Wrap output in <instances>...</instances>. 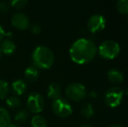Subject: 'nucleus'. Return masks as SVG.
I'll return each instance as SVG.
<instances>
[{
    "mask_svg": "<svg viewBox=\"0 0 128 127\" xmlns=\"http://www.w3.org/2000/svg\"><path fill=\"white\" fill-rule=\"evenodd\" d=\"M30 126L32 127H47V122L43 116L35 115L32 117L30 120Z\"/></svg>",
    "mask_w": 128,
    "mask_h": 127,
    "instance_id": "obj_17",
    "label": "nucleus"
},
{
    "mask_svg": "<svg viewBox=\"0 0 128 127\" xmlns=\"http://www.w3.org/2000/svg\"><path fill=\"white\" fill-rule=\"evenodd\" d=\"M124 92L118 86H112L106 92L104 95V103L111 108H116L121 104L123 100Z\"/></svg>",
    "mask_w": 128,
    "mask_h": 127,
    "instance_id": "obj_4",
    "label": "nucleus"
},
{
    "mask_svg": "<svg viewBox=\"0 0 128 127\" xmlns=\"http://www.w3.org/2000/svg\"><path fill=\"white\" fill-rule=\"evenodd\" d=\"M107 78L112 84H120L124 80V75L117 69H111L107 72Z\"/></svg>",
    "mask_w": 128,
    "mask_h": 127,
    "instance_id": "obj_13",
    "label": "nucleus"
},
{
    "mask_svg": "<svg viewBox=\"0 0 128 127\" xmlns=\"http://www.w3.org/2000/svg\"><path fill=\"white\" fill-rule=\"evenodd\" d=\"M10 114L6 108L0 107V127H7L10 124Z\"/></svg>",
    "mask_w": 128,
    "mask_h": 127,
    "instance_id": "obj_15",
    "label": "nucleus"
},
{
    "mask_svg": "<svg viewBox=\"0 0 128 127\" xmlns=\"http://www.w3.org/2000/svg\"><path fill=\"white\" fill-rule=\"evenodd\" d=\"M6 104L10 108H18V107L20 106L21 101L18 96L12 95L6 98Z\"/></svg>",
    "mask_w": 128,
    "mask_h": 127,
    "instance_id": "obj_18",
    "label": "nucleus"
},
{
    "mask_svg": "<svg viewBox=\"0 0 128 127\" xmlns=\"http://www.w3.org/2000/svg\"><path fill=\"white\" fill-rule=\"evenodd\" d=\"M98 48L94 42L88 38H78L71 45L69 50L70 58L78 64H88L95 58Z\"/></svg>",
    "mask_w": 128,
    "mask_h": 127,
    "instance_id": "obj_1",
    "label": "nucleus"
},
{
    "mask_svg": "<svg viewBox=\"0 0 128 127\" xmlns=\"http://www.w3.org/2000/svg\"><path fill=\"white\" fill-rule=\"evenodd\" d=\"M124 93H126V95H128V87H127L126 89V91H125V92H124Z\"/></svg>",
    "mask_w": 128,
    "mask_h": 127,
    "instance_id": "obj_30",
    "label": "nucleus"
},
{
    "mask_svg": "<svg viewBox=\"0 0 128 127\" xmlns=\"http://www.w3.org/2000/svg\"><path fill=\"white\" fill-rule=\"evenodd\" d=\"M27 117H28V111L26 110V109H22V110H19L15 114L14 119L17 122H24V121L26 120Z\"/></svg>",
    "mask_w": 128,
    "mask_h": 127,
    "instance_id": "obj_21",
    "label": "nucleus"
},
{
    "mask_svg": "<svg viewBox=\"0 0 128 127\" xmlns=\"http://www.w3.org/2000/svg\"><path fill=\"white\" fill-rule=\"evenodd\" d=\"M52 108L54 113L60 118H67L72 113V107L71 104L62 98L53 100L52 104Z\"/></svg>",
    "mask_w": 128,
    "mask_h": 127,
    "instance_id": "obj_6",
    "label": "nucleus"
},
{
    "mask_svg": "<svg viewBox=\"0 0 128 127\" xmlns=\"http://www.w3.org/2000/svg\"><path fill=\"white\" fill-rule=\"evenodd\" d=\"M9 93V85L8 82L4 79L0 78V99H4L7 97Z\"/></svg>",
    "mask_w": 128,
    "mask_h": 127,
    "instance_id": "obj_20",
    "label": "nucleus"
},
{
    "mask_svg": "<svg viewBox=\"0 0 128 127\" xmlns=\"http://www.w3.org/2000/svg\"><path fill=\"white\" fill-rule=\"evenodd\" d=\"M127 24H128V17H127Z\"/></svg>",
    "mask_w": 128,
    "mask_h": 127,
    "instance_id": "obj_32",
    "label": "nucleus"
},
{
    "mask_svg": "<svg viewBox=\"0 0 128 127\" xmlns=\"http://www.w3.org/2000/svg\"><path fill=\"white\" fill-rule=\"evenodd\" d=\"M89 96L92 98H97V97H98V93H97V92H95V91H92V92L89 93Z\"/></svg>",
    "mask_w": 128,
    "mask_h": 127,
    "instance_id": "obj_26",
    "label": "nucleus"
},
{
    "mask_svg": "<svg viewBox=\"0 0 128 127\" xmlns=\"http://www.w3.org/2000/svg\"><path fill=\"white\" fill-rule=\"evenodd\" d=\"M80 112L84 118H87L90 119L92 118L95 113V110L94 107L92 106V105L90 103H84L82 105L80 108Z\"/></svg>",
    "mask_w": 128,
    "mask_h": 127,
    "instance_id": "obj_16",
    "label": "nucleus"
},
{
    "mask_svg": "<svg viewBox=\"0 0 128 127\" xmlns=\"http://www.w3.org/2000/svg\"><path fill=\"white\" fill-rule=\"evenodd\" d=\"M66 95L73 101H81L87 95L86 88L80 83H72L66 88Z\"/></svg>",
    "mask_w": 128,
    "mask_h": 127,
    "instance_id": "obj_5",
    "label": "nucleus"
},
{
    "mask_svg": "<svg viewBox=\"0 0 128 127\" xmlns=\"http://www.w3.org/2000/svg\"><path fill=\"white\" fill-rule=\"evenodd\" d=\"M7 127H20V126H19L18 125H17V124H12V123H10V124Z\"/></svg>",
    "mask_w": 128,
    "mask_h": 127,
    "instance_id": "obj_27",
    "label": "nucleus"
},
{
    "mask_svg": "<svg viewBox=\"0 0 128 127\" xmlns=\"http://www.w3.org/2000/svg\"><path fill=\"white\" fill-rule=\"evenodd\" d=\"M98 52L104 59H114L120 55V45L114 40H104L98 46Z\"/></svg>",
    "mask_w": 128,
    "mask_h": 127,
    "instance_id": "obj_3",
    "label": "nucleus"
},
{
    "mask_svg": "<svg viewBox=\"0 0 128 127\" xmlns=\"http://www.w3.org/2000/svg\"><path fill=\"white\" fill-rule=\"evenodd\" d=\"M10 3L6 1H1L0 2V12L1 13H6L10 9Z\"/></svg>",
    "mask_w": 128,
    "mask_h": 127,
    "instance_id": "obj_23",
    "label": "nucleus"
},
{
    "mask_svg": "<svg viewBox=\"0 0 128 127\" xmlns=\"http://www.w3.org/2000/svg\"><path fill=\"white\" fill-rule=\"evenodd\" d=\"M0 48H1L2 52L5 53V54H7V55H10L15 51L16 44L12 39L8 37V38H5L2 40Z\"/></svg>",
    "mask_w": 128,
    "mask_h": 127,
    "instance_id": "obj_12",
    "label": "nucleus"
},
{
    "mask_svg": "<svg viewBox=\"0 0 128 127\" xmlns=\"http://www.w3.org/2000/svg\"><path fill=\"white\" fill-rule=\"evenodd\" d=\"M33 65L38 69H49L55 61L53 51L46 45H38L33 50L32 54Z\"/></svg>",
    "mask_w": 128,
    "mask_h": 127,
    "instance_id": "obj_2",
    "label": "nucleus"
},
{
    "mask_svg": "<svg viewBox=\"0 0 128 127\" xmlns=\"http://www.w3.org/2000/svg\"><path fill=\"white\" fill-rule=\"evenodd\" d=\"M12 24L18 29L26 30L30 26V19L26 13L18 11L12 16Z\"/></svg>",
    "mask_w": 128,
    "mask_h": 127,
    "instance_id": "obj_9",
    "label": "nucleus"
},
{
    "mask_svg": "<svg viewBox=\"0 0 128 127\" xmlns=\"http://www.w3.org/2000/svg\"><path fill=\"white\" fill-rule=\"evenodd\" d=\"M78 127H92V126H89V125H86V124H84V125H81V126H78Z\"/></svg>",
    "mask_w": 128,
    "mask_h": 127,
    "instance_id": "obj_28",
    "label": "nucleus"
},
{
    "mask_svg": "<svg viewBox=\"0 0 128 127\" xmlns=\"http://www.w3.org/2000/svg\"><path fill=\"white\" fill-rule=\"evenodd\" d=\"M44 104L46 101L44 97L41 93L37 92H30L26 100V105L29 111L34 113H38L42 112L44 107Z\"/></svg>",
    "mask_w": 128,
    "mask_h": 127,
    "instance_id": "obj_7",
    "label": "nucleus"
},
{
    "mask_svg": "<svg viewBox=\"0 0 128 127\" xmlns=\"http://www.w3.org/2000/svg\"><path fill=\"white\" fill-rule=\"evenodd\" d=\"M116 9L118 13L128 14V0H120L116 3Z\"/></svg>",
    "mask_w": 128,
    "mask_h": 127,
    "instance_id": "obj_19",
    "label": "nucleus"
},
{
    "mask_svg": "<svg viewBox=\"0 0 128 127\" xmlns=\"http://www.w3.org/2000/svg\"><path fill=\"white\" fill-rule=\"evenodd\" d=\"M5 34H6V32L4 31V30L3 26L0 24V41L3 40L4 37L5 36Z\"/></svg>",
    "mask_w": 128,
    "mask_h": 127,
    "instance_id": "obj_25",
    "label": "nucleus"
},
{
    "mask_svg": "<svg viewBox=\"0 0 128 127\" xmlns=\"http://www.w3.org/2000/svg\"><path fill=\"white\" fill-rule=\"evenodd\" d=\"M24 78L27 81L33 82L38 79L39 76V71L34 65H30L24 70Z\"/></svg>",
    "mask_w": 128,
    "mask_h": 127,
    "instance_id": "obj_14",
    "label": "nucleus"
},
{
    "mask_svg": "<svg viewBox=\"0 0 128 127\" xmlns=\"http://www.w3.org/2000/svg\"><path fill=\"white\" fill-rule=\"evenodd\" d=\"M30 31L32 32L33 34H35V35H37V34H39L41 32V26L40 24H36V23H34V24H32V25L30 26Z\"/></svg>",
    "mask_w": 128,
    "mask_h": 127,
    "instance_id": "obj_24",
    "label": "nucleus"
},
{
    "mask_svg": "<svg viewBox=\"0 0 128 127\" xmlns=\"http://www.w3.org/2000/svg\"><path fill=\"white\" fill-rule=\"evenodd\" d=\"M106 20L104 16L100 14H94L91 16L88 19L87 22V28L90 32L92 33H97L103 31L106 28Z\"/></svg>",
    "mask_w": 128,
    "mask_h": 127,
    "instance_id": "obj_8",
    "label": "nucleus"
},
{
    "mask_svg": "<svg viewBox=\"0 0 128 127\" xmlns=\"http://www.w3.org/2000/svg\"><path fill=\"white\" fill-rule=\"evenodd\" d=\"M2 55V51H1V48H0V57H1Z\"/></svg>",
    "mask_w": 128,
    "mask_h": 127,
    "instance_id": "obj_31",
    "label": "nucleus"
},
{
    "mask_svg": "<svg viewBox=\"0 0 128 127\" xmlns=\"http://www.w3.org/2000/svg\"><path fill=\"white\" fill-rule=\"evenodd\" d=\"M27 89V84L22 78H18L12 83V90L16 95H22Z\"/></svg>",
    "mask_w": 128,
    "mask_h": 127,
    "instance_id": "obj_11",
    "label": "nucleus"
},
{
    "mask_svg": "<svg viewBox=\"0 0 128 127\" xmlns=\"http://www.w3.org/2000/svg\"><path fill=\"white\" fill-rule=\"evenodd\" d=\"M110 127H123V126H118V125H115V126H110Z\"/></svg>",
    "mask_w": 128,
    "mask_h": 127,
    "instance_id": "obj_29",
    "label": "nucleus"
},
{
    "mask_svg": "<svg viewBox=\"0 0 128 127\" xmlns=\"http://www.w3.org/2000/svg\"><path fill=\"white\" fill-rule=\"evenodd\" d=\"M10 3V5L14 8H17V9H21V8H24V6L28 3V1L27 0H12Z\"/></svg>",
    "mask_w": 128,
    "mask_h": 127,
    "instance_id": "obj_22",
    "label": "nucleus"
},
{
    "mask_svg": "<svg viewBox=\"0 0 128 127\" xmlns=\"http://www.w3.org/2000/svg\"><path fill=\"white\" fill-rule=\"evenodd\" d=\"M47 96L52 100L61 98V85L58 82H52L47 87Z\"/></svg>",
    "mask_w": 128,
    "mask_h": 127,
    "instance_id": "obj_10",
    "label": "nucleus"
}]
</instances>
